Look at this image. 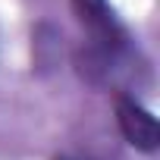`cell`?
Listing matches in <instances>:
<instances>
[{
	"mask_svg": "<svg viewBox=\"0 0 160 160\" xmlns=\"http://www.w3.org/2000/svg\"><path fill=\"white\" fill-rule=\"evenodd\" d=\"M75 69L94 88H116V94H122L126 85H132L138 78V63L132 57L129 44L119 47H101V44H85L75 53Z\"/></svg>",
	"mask_w": 160,
	"mask_h": 160,
	"instance_id": "6da1fadb",
	"label": "cell"
},
{
	"mask_svg": "<svg viewBox=\"0 0 160 160\" xmlns=\"http://www.w3.org/2000/svg\"><path fill=\"white\" fill-rule=\"evenodd\" d=\"M69 3H72L78 25L88 32V44H101V47L129 44V35L119 25V19L107 0H69Z\"/></svg>",
	"mask_w": 160,
	"mask_h": 160,
	"instance_id": "7a4b0ae2",
	"label": "cell"
},
{
	"mask_svg": "<svg viewBox=\"0 0 160 160\" xmlns=\"http://www.w3.org/2000/svg\"><path fill=\"white\" fill-rule=\"evenodd\" d=\"M116 122H119L122 138H126L132 148H138V151H144V154L157 151V141H160L157 119H154L151 110L141 107L132 94H116Z\"/></svg>",
	"mask_w": 160,
	"mask_h": 160,
	"instance_id": "3957f363",
	"label": "cell"
},
{
	"mask_svg": "<svg viewBox=\"0 0 160 160\" xmlns=\"http://www.w3.org/2000/svg\"><path fill=\"white\" fill-rule=\"evenodd\" d=\"M53 160H75V157H53Z\"/></svg>",
	"mask_w": 160,
	"mask_h": 160,
	"instance_id": "277c9868",
	"label": "cell"
}]
</instances>
